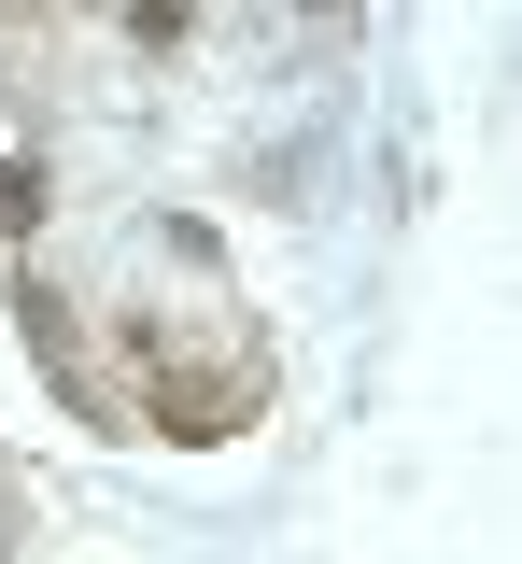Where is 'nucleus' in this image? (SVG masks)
Returning a JSON list of instances; mask_svg holds the SVG:
<instances>
[{
  "label": "nucleus",
  "mask_w": 522,
  "mask_h": 564,
  "mask_svg": "<svg viewBox=\"0 0 522 564\" xmlns=\"http://www.w3.org/2000/svg\"><path fill=\"white\" fill-rule=\"evenodd\" d=\"M57 226H72V184H57V155L0 141V240L29 254V240H57Z\"/></svg>",
  "instance_id": "f257e3e1"
}]
</instances>
